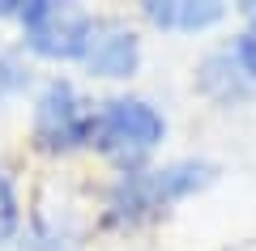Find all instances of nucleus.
Returning a JSON list of instances; mask_svg holds the SVG:
<instances>
[{"label":"nucleus","instance_id":"f257e3e1","mask_svg":"<svg viewBox=\"0 0 256 251\" xmlns=\"http://www.w3.org/2000/svg\"><path fill=\"white\" fill-rule=\"evenodd\" d=\"M210 179H214L210 162H171V166H158V171L128 166L107 188V222L111 226H141L150 217H158L162 209H171L175 200L205 188Z\"/></svg>","mask_w":256,"mask_h":251},{"label":"nucleus","instance_id":"f03ea898","mask_svg":"<svg viewBox=\"0 0 256 251\" xmlns=\"http://www.w3.org/2000/svg\"><path fill=\"white\" fill-rule=\"evenodd\" d=\"M166 136V119L158 115L154 102L146 98H132V94H120V98H107L94 107V136L90 145L107 158L137 166L146 153L158 149V141Z\"/></svg>","mask_w":256,"mask_h":251},{"label":"nucleus","instance_id":"7ed1b4c3","mask_svg":"<svg viewBox=\"0 0 256 251\" xmlns=\"http://www.w3.org/2000/svg\"><path fill=\"white\" fill-rule=\"evenodd\" d=\"M94 136V102L73 81H52L34 102V145L43 153H73Z\"/></svg>","mask_w":256,"mask_h":251},{"label":"nucleus","instance_id":"20e7f679","mask_svg":"<svg viewBox=\"0 0 256 251\" xmlns=\"http://www.w3.org/2000/svg\"><path fill=\"white\" fill-rule=\"evenodd\" d=\"M18 21H22V34H26V47L34 55H47V60H82L94 30V17L86 9L52 4V0L22 4Z\"/></svg>","mask_w":256,"mask_h":251},{"label":"nucleus","instance_id":"39448f33","mask_svg":"<svg viewBox=\"0 0 256 251\" xmlns=\"http://www.w3.org/2000/svg\"><path fill=\"white\" fill-rule=\"evenodd\" d=\"M141 60V38L124 21H94L82 64L94 77H128Z\"/></svg>","mask_w":256,"mask_h":251},{"label":"nucleus","instance_id":"423d86ee","mask_svg":"<svg viewBox=\"0 0 256 251\" xmlns=\"http://www.w3.org/2000/svg\"><path fill=\"white\" fill-rule=\"evenodd\" d=\"M201 90L210 94L214 102H222V107H235V102L252 98L256 85L244 77V68H239V60L230 55V47H222V51H214L210 60L201 64Z\"/></svg>","mask_w":256,"mask_h":251},{"label":"nucleus","instance_id":"0eeeda50","mask_svg":"<svg viewBox=\"0 0 256 251\" xmlns=\"http://www.w3.org/2000/svg\"><path fill=\"white\" fill-rule=\"evenodd\" d=\"M146 17L171 34H196L222 17V4H214V0H150Z\"/></svg>","mask_w":256,"mask_h":251},{"label":"nucleus","instance_id":"6e6552de","mask_svg":"<svg viewBox=\"0 0 256 251\" xmlns=\"http://www.w3.org/2000/svg\"><path fill=\"white\" fill-rule=\"evenodd\" d=\"M22 247H26V251H73V230H68L64 222H56V217L38 213L34 222H30Z\"/></svg>","mask_w":256,"mask_h":251},{"label":"nucleus","instance_id":"1a4fd4ad","mask_svg":"<svg viewBox=\"0 0 256 251\" xmlns=\"http://www.w3.org/2000/svg\"><path fill=\"white\" fill-rule=\"evenodd\" d=\"M26 85H30V68L22 64V55L9 51V47H0V102L22 94Z\"/></svg>","mask_w":256,"mask_h":251},{"label":"nucleus","instance_id":"9d476101","mask_svg":"<svg viewBox=\"0 0 256 251\" xmlns=\"http://www.w3.org/2000/svg\"><path fill=\"white\" fill-rule=\"evenodd\" d=\"M248 17H252V21H248V30H244L239 38H235V43H230V55L239 60L244 77H248V81L256 85V4L248 9Z\"/></svg>","mask_w":256,"mask_h":251},{"label":"nucleus","instance_id":"9b49d317","mask_svg":"<svg viewBox=\"0 0 256 251\" xmlns=\"http://www.w3.org/2000/svg\"><path fill=\"white\" fill-rule=\"evenodd\" d=\"M22 226V209H18V192H13L9 175L0 171V243H9Z\"/></svg>","mask_w":256,"mask_h":251}]
</instances>
